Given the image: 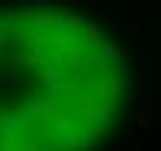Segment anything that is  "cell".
I'll list each match as a JSON object with an SVG mask.
<instances>
[{
    "instance_id": "6da1fadb",
    "label": "cell",
    "mask_w": 161,
    "mask_h": 151,
    "mask_svg": "<svg viewBox=\"0 0 161 151\" xmlns=\"http://www.w3.org/2000/svg\"><path fill=\"white\" fill-rule=\"evenodd\" d=\"M126 87V55L97 23L16 10L0 45V151H97Z\"/></svg>"
}]
</instances>
